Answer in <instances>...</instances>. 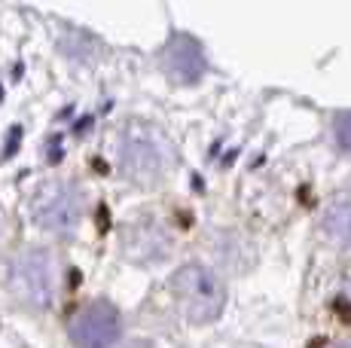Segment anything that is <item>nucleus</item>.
Returning a JSON list of instances; mask_svg holds the SVG:
<instances>
[{"instance_id":"nucleus-1","label":"nucleus","mask_w":351,"mask_h":348,"mask_svg":"<svg viewBox=\"0 0 351 348\" xmlns=\"http://www.w3.org/2000/svg\"><path fill=\"white\" fill-rule=\"evenodd\" d=\"M171 290L184 314L195 321V324H208V321H214L223 312V303H226L223 281L199 263H190L174 272Z\"/></svg>"},{"instance_id":"nucleus-2","label":"nucleus","mask_w":351,"mask_h":348,"mask_svg":"<svg viewBox=\"0 0 351 348\" xmlns=\"http://www.w3.org/2000/svg\"><path fill=\"white\" fill-rule=\"evenodd\" d=\"M86 211L83 192L73 184H46L37 190L31 202V214L43 229L49 232H71L80 226Z\"/></svg>"},{"instance_id":"nucleus-3","label":"nucleus","mask_w":351,"mask_h":348,"mask_svg":"<svg viewBox=\"0 0 351 348\" xmlns=\"http://www.w3.org/2000/svg\"><path fill=\"white\" fill-rule=\"evenodd\" d=\"M58 284H62L58 263L46 251L25 253L12 269V287L19 290V297L34 306H52V299L58 297Z\"/></svg>"},{"instance_id":"nucleus-4","label":"nucleus","mask_w":351,"mask_h":348,"mask_svg":"<svg viewBox=\"0 0 351 348\" xmlns=\"http://www.w3.org/2000/svg\"><path fill=\"white\" fill-rule=\"evenodd\" d=\"M67 333L77 348H110L119 339V312L104 299L89 303L71 318Z\"/></svg>"},{"instance_id":"nucleus-5","label":"nucleus","mask_w":351,"mask_h":348,"mask_svg":"<svg viewBox=\"0 0 351 348\" xmlns=\"http://www.w3.org/2000/svg\"><path fill=\"white\" fill-rule=\"evenodd\" d=\"M165 169L159 144L144 135H128L123 144V171L138 184H153Z\"/></svg>"},{"instance_id":"nucleus-6","label":"nucleus","mask_w":351,"mask_h":348,"mask_svg":"<svg viewBox=\"0 0 351 348\" xmlns=\"http://www.w3.org/2000/svg\"><path fill=\"white\" fill-rule=\"evenodd\" d=\"M162 64H165V71L171 73V79H178V83H195V79L205 73L202 46L186 34H178L168 40L165 52H162Z\"/></svg>"},{"instance_id":"nucleus-7","label":"nucleus","mask_w":351,"mask_h":348,"mask_svg":"<svg viewBox=\"0 0 351 348\" xmlns=\"http://www.w3.org/2000/svg\"><path fill=\"white\" fill-rule=\"evenodd\" d=\"M324 226H327V232L333 238H339L342 245L351 247V199L330 205L327 217H324Z\"/></svg>"},{"instance_id":"nucleus-8","label":"nucleus","mask_w":351,"mask_h":348,"mask_svg":"<svg viewBox=\"0 0 351 348\" xmlns=\"http://www.w3.org/2000/svg\"><path fill=\"white\" fill-rule=\"evenodd\" d=\"M336 140H339L342 150H351V113L336 116Z\"/></svg>"},{"instance_id":"nucleus-9","label":"nucleus","mask_w":351,"mask_h":348,"mask_svg":"<svg viewBox=\"0 0 351 348\" xmlns=\"http://www.w3.org/2000/svg\"><path fill=\"white\" fill-rule=\"evenodd\" d=\"M123 348H153V343H147V339H132V343H125Z\"/></svg>"},{"instance_id":"nucleus-10","label":"nucleus","mask_w":351,"mask_h":348,"mask_svg":"<svg viewBox=\"0 0 351 348\" xmlns=\"http://www.w3.org/2000/svg\"><path fill=\"white\" fill-rule=\"evenodd\" d=\"M333 348H351V343H346V345H333Z\"/></svg>"}]
</instances>
